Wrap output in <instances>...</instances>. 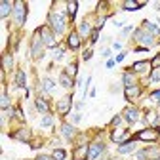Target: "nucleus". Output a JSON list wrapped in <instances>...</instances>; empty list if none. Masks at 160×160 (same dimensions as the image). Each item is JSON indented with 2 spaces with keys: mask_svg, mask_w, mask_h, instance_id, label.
I'll return each mask as SVG.
<instances>
[{
  "mask_svg": "<svg viewBox=\"0 0 160 160\" xmlns=\"http://www.w3.org/2000/svg\"><path fill=\"white\" fill-rule=\"evenodd\" d=\"M97 36H99V27L92 32V44H95V42H97Z\"/></svg>",
  "mask_w": 160,
  "mask_h": 160,
  "instance_id": "34",
  "label": "nucleus"
},
{
  "mask_svg": "<svg viewBox=\"0 0 160 160\" xmlns=\"http://www.w3.org/2000/svg\"><path fill=\"white\" fill-rule=\"evenodd\" d=\"M107 67H109V69H112V67H114V61H112V59H109V61H107Z\"/></svg>",
  "mask_w": 160,
  "mask_h": 160,
  "instance_id": "42",
  "label": "nucleus"
},
{
  "mask_svg": "<svg viewBox=\"0 0 160 160\" xmlns=\"http://www.w3.org/2000/svg\"><path fill=\"white\" fill-rule=\"evenodd\" d=\"M86 156H88V147H86V145L76 147L74 152H72V158H74V160H86Z\"/></svg>",
  "mask_w": 160,
  "mask_h": 160,
  "instance_id": "11",
  "label": "nucleus"
},
{
  "mask_svg": "<svg viewBox=\"0 0 160 160\" xmlns=\"http://www.w3.org/2000/svg\"><path fill=\"white\" fill-rule=\"evenodd\" d=\"M13 13H15V23L17 25H23L25 23V4L23 2H13Z\"/></svg>",
  "mask_w": 160,
  "mask_h": 160,
  "instance_id": "3",
  "label": "nucleus"
},
{
  "mask_svg": "<svg viewBox=\"0 0 160 160\" xmlns=\"http://www.w3.org/2000/svg\"><path fill=\"white\" fill-rule=\"evenodd\" d=\"M126 135H128V132H126V130H114L111 137H112V141H122Z\"/></svg>",
  "mask_w": 160,
  "mask_h": 160,
  "instance_id": "22",
  "label": "nucleus"
},
{
  "mask_svg": "<svg viewBox=\"0 0 160 160\" xmlns=\"http://www.w3.org/2000/svg\"><path fill=\"white\" fill-rule=\"evenodd\" d=\"M76 8H78V2H76V0H71V2L67 4V13H69L71 19H74V15H76Z\"/></svg>",
  "mask_w": 160,
  "mask_h": 160,
  "instance_id": "17",
  "label": "nucleus"
},
{
  "mask_svg": "<svg viewBox=\"0 0 160 160\" xmlns=\"http://www.w3.org/2000/svg\"><path fill=\"white\" fill-rule=\"evenodd\" d=\"M103 149H105V145L103 143H99V141H95V143H92L90 147H88V158H97L99 154L103 152Z\"/></svg>",
  "mask_w": 160,
  "mask_h": 160,
  "instance_id": "5",
  "label": "nucleus"
},
{
  "mask_svg": "<svg viewBox=\"0 0 160 160\" xmlns=\"http://www.w3.org/2000/svg\"><path fill=\"white\" fill-rule=\"evenodd\" d=\"M34 105H36V109H38V111H42V112H48V111H50V105L46 103V99H42V97H38Z\"/></svg>",
  "mask_w": 160,
  "mask_h": 160,
  "instance_id": "18",
  "label": "nucleus"
},
{
  "mask_svg": "<svg viewBox=\"0 0 160 160\" xmlns=\"http://www.w3.org/2000/svg\"><path fill=\"white\" fill-rule=\"evenodd\" d=\"M90 31H92V27H90V23L86 21V19H84V21H82V25H80V34H90Z\"/></svg>",
  "mask_w": 160,
  "mask_h": 160,
  "instance_id": "26",
  "label": "nucleus"
},
{
  "mask_svg": "<svg viewBox=\"0 0 160 160\" xmlns=\"http://www.w3.org/2000/svg\"><path fill=\"white\" fill-rule=\"evenodd\" d=\"M124 86H126V88H132V86H133V82H132V74H130V72L124 74Z\"/></svg>",
  "mask_w": 160,
  "mask_h": 160,
  "instance_id": "31",
  "label": "nucleus"
},
{
  "mask_svg": "<svg viewBox=\"0 0 160 160\" xmlns=\"http://www.w3.org/2000/svg\"><path fill=\"white\" fill-rule=\"evenodd\" d=\"M42 36H40V29L34 32V36H32V40H31V55L34 57V59H38V57H42Z\"/></svg>",
  "mask_w": 160,
  "mask_h": 160,
  "instance_id": "1",
  "label": "nucleus"
},
{
  "mask_svg": "<svg viewBox=\"0 0 160 160\" xmlns=\"http://www.w3.org/2000/svg\"><path fill=\"white\" fill-rule=\"evenodd\" d=\"M36 160H55V158H53V156H48V154H38Z\"/></svg>",
  "mask_w": 160,
  "mask_h": 160,
  "instance_id": "35",
  "label": "nucleus"
},
{
  "mask_svg": "<svg viewBox=\"0 0 160 160\" xmlns=\"http://www.w3.org/2000/svg\"><path fill=\"white\" fill-rule=\"evenodd\" d=\"M139 90L137 86H132V88H126V99H132V97H137L139 95Z\"/></svg>",
  "mask_w": 160,
  "mask_h": 160,
  "instance_id": "24",
  "label": "nucleus"
},
{
  "mask_svg": "<svg viewBox=\"0 0 160 160\" xmlns=\"http://www.w3.org/2000/svg\"><path fill=\"white\" fill-rule=\"evenodd\" d=\"M71 107H72V99L71 97H63L61 101L57 103V111H59V114H61V116H65L71 111Z\"/></svg>",
  "mask_w": 160,
  "mask_h": 160,
  "instance_id": "6",
  "label": "nucleus"
},
{
  "mask_svg": "<svg viewBox=\"0 0 160 160\" xmlns=\"http://www.w3.org/2000/svg\"><path fill=\"white\" fill-rule=\"evenodd\" d=\"M135 38H137L141 44H145V48L152 46V36H151V34H143V31H135Z\"/></svg>",
  "mask_w": 160,
  "mask_h": 160,
  "instance_id": "10",
  "label": "nucleus"
},
{
  "mask_svg": "<svg viewBox=\"0 0 160 160\" xmlns=\"http://www.w3.org/2000/svg\"><path fill=\"white\" fill-rule=\"evenodd\" d=\"M118 124H120V116H114L112 118V126H118Z\"/></svg>",
  "mask_w": 160,
  "mask_h": 160,
  "instance_id": "40",
  "label": "nucleus"
},
{
  "mask_svg": "<svg viewBox=\"0 0 160 160\" xmlns=\"http://www.w3.org/2000/svg\"><path fill=\"white\" fill-rule=\"evenodd\" d=\"M133 71H137V72H145V71H149L151 69V63L149 61H137V63H133V67H132Z\"/></svg>",
  "mask_w": 160,
  "mask_h": 160,
  "instance_id": "16",
  "label": "nucleus"
},
{
  "mask_svg": "<svg viewBox=\"0 0 160 160\" xmlns=\"http://www.w3.org/2000/svg\"><path fill=\"white\" fill-rule=\"evenodd\" d=\"M76 69H78V65H76V63H71V65L67 67V71H65V72L72 78V76H76Z\"/></svg>",
  "mask_w": 160,
  "mask_h": 160,
  "instance_id": "28",
  "label": "nucleus"
},
{
  "mask_svg": "<svg viewBox=\"0 0 160 160\" xmlns=\"http://www.w3.org/2000/svg\"><path fill=\"white\" fill-rule=\"evenodd\" d=\"M12 69V55H4V71Z\"/></svg>",
  "mask_w": 160,
  "mask_h": 160,
  "instance_id": "30",
  "label": "nucleus"
},
{
  "mask_svg": "<svg viewBox=\"0 0 160 160\" xmlns=\"http://www.w3.org/2000/svg\"><path fill=\"white\" fill-rule=\"evenodd\" d=\"M42 88H44L46 92H53V88H55V84L52 82V80H50V78H44V80H42Z\"/></svg>",
  "mask_w": 160,
  "mask_h": 160,
  "instance_id": "25",
  "label": "nucleus"
},
{
  "mask_svg": "<svg viewBox=\"0 0 160 160\" xmlns=\"http://www.w3.org/2000/svg\"><path fill=\"white\" fill-rule=\"evenodd\" d=\"M122 6H124V10H139V8H143L145 4L143 2H133V0H128V2H124Z\"/></svg>",
  "mask_w": 160,
  "mask_h": 160,
  "instance_id": "19",
  "label": "nucleus"
},
{
  "mask_svg": "<svg viewBox=\"0 0 160 160\" xmlns=\"http://www.w3.org/2000/svg\"><path fill=\"white\" fill-rule=\"evenodd\" d=\"M152 99H160V90H158V92H154V93H152Z\"/></svg>",
  "mask_w": 160,
  "mask_h": 160,
  "instance_id": "44",
  "label": "nucleus"
},
{
  "mask_svg": "<svg viewBox=\"0 0 160 160\" xmlns=\"http://www.w3.org/2000/svg\"><path fill=\"white\" fill-rule=\"evenodd\" d=\"M158 132H160V128L158 130H143V132H139L135 135V139H141V141H156Z\"/></svg>",
  "mask_w": 160,
  "mask_h": 160,
  "instance_id": "4",
  "label": "nucleus"
},
{
  "mask_svg": "<svg viewBox=\"0 0 160 160\" xmlns=\"http://www.w3.org/2000/svg\"><path fill=\"white\" fill-rule=\"evenodd\" d=\"M15 116H17V118H23V112H21V111L17 109V111H15Z\"/></svg>",
  "mask_w": 160,
  "mask_h": 160,
  "instance_id": "45",
  "label": "nucleus"
},
{
  "mask_svg": "<svg viewBox=\"0 0 160 160\" xmlns=\"http://www.w3.org/2000/svg\"><path fill=\"white\" fill-rule=\"evenodd\" d=\"M50 25H52V29L59 34V32H63V29H65V17L61 15V13H57V12H52L50 13Z\"/></svg>",
  "mask_w": 160,
  "mask_h": 160,
  "instance_id": "2",
  "label": "nucleus"
},
{
  "mask_svg": "<svg viewBox=\"0 0 160 160\" xmlns=\"http://www.w3.org/2000/svg\"><path fill=\"white\" fill-rule=\"evenodd\" d=\"M103 57H111V50H103Z\"/></svg>",
  "mask_w": 160,
  "mask_h": 160,
  "instance_id": "43",
  "label": "nucleus"
},
{
  "mask_svg": "<svg viewBox=\"0 0 160 160\" xmlns=\"http://www.w3.org/2000/svg\"><path fill=\"white\" fill-rule=\"evenodd\" d=\"M80 118H82V114H72V122H80Z\"/></svg>",
  "mask_w": 160,
  "mask_h": 160,
  "instance_id": "36",
  "label": "nucleus"
},
{
  "mask_svg": "<svg viewBox=\"0 0 160 160\" xmlns=\"http://www.w3.org/2000/svg\"><path fill=\"white\" fill-rule=\"evenodd\" d=\"M61 132H63V137H67V139H71V137L74 135V128H72L71 124H67V122L61 126Z\"/></svg>",
  "mask_w": 160,
  "mask_h": 160,
  "instance_id": "20",
  "label": "nucleus"
},
{
  "mask_svg": "<svg viewBox=\"0 0 160 160\" xmlns=\"http://www.w3.org/2000/svg\"><path fill=\"white\" fill-rule=\"evenodd\" d=\"M12 114H13V111H12V109H10V111H8V109H4V116H12Z\"/></svg>",
  "mask_w": 160,
  "mask_h": 160,
  "instance_id": "41",
  "label": "nucleus"
},
{
  "mask_svg": "<svg viewBox=\"0 0 160 160\" xmlns=\"http://www.w3.org/2000/svg\"><path fill=\"white\" fill-rule=\"evenodd\" d=\"M59 84H61L63 88H72V78L67 72H61L59 74Z\"/></svg>",
  "mask_w": 160,
  "mask_h": 160,
  "instance_id": "14",
  "label": "nucleus"
},
{
  "mask_svg": "<svg viewBox=\"0 0 160 160\" xmlns=\"http://www.w3.org/2000/svg\"><path fill=\"white\" fill-rule=\"evenodd\" d=\"M12 8H13V4H12V2H8V0H2V12H0V15L6 17V15L12 12Z\"/></svg>",
  "mask_w": 160,
  "mask_h": 160,
  "instance_id": "23",
  "label": "nucleus"
},
{
  "mask_svg": "<svg viewBox=\"0 0 160 160\" xmlns=\"http://www.w3.org/2000/svg\"><path fill=\"white\" fill-rule=\"evenodd\" d=\"M65 156H67V152H65L63 149H55V151H53V158H55V160H65Z\"/></svg>",
  "mask_w": 160,
  "mask_h": 160,
  "instance_id": "27",
  "label": "nucleus"
},
{
  "mask_svg": "<svg viewBox=\"0 0 160 160\" xmlns=\"http://www.w3.org/2000/svg\"><path fill=\"white\" fill-rule=\"evenodd\" d=\"M61 57H63V50H57L55 52V59H61Z\"/></svg>",
  "mask_w": 160,
  "mask_h": 160,
  "instance_id": "39",
  "label": "nucleus"
},
{
  "mask_svg": "<svg viewBox=\"0 0 160 160\" xmlns=\"http://www.w3.org/2000/svg\"><path fill=\"white\" fill-rule=\"evenodd\" d=\"M40 36H42V42H44L46 46H55V38H53V34H52V31H50L48 27H42V29H40Z\"/></svg>",
  "mask_w": 160,
  "mask_h": 160,
  "instance_id": "7",
  "label": "nucleus"
},
{
  "mask_svg": "<svg viewBox=\"0 0 160 160\" xmlns=\"http://www.w3.org/2000/svg\"><path fill=\"white\" fill-rule=\"evenodd\" d=\"M145 27L149 29V32H151V34H158V32H160V29H158L156 25H152V23H147V21H145Z\"/></svg>",
  "mask_w": 160,
  "mask_h": 160,
  "instance_id": "29",
  "label": "nucleus"
},
{
  "mask_svg": "<svg viewBox=\"0 0 160 160\" xmlns=\"http://www.w3.org/2000/svg\"><path fill=\"white\" fill-rule=\"evenodd\" d=\"M135 151V141L132 139V141H126V143H122L118 147V152L120 154H128V152H133Z\"/></svg>",
  "mask_w": 160,
  "mask_h": 160,
  "instance_id": "13",
  "label": "nucleus"
},
{
  "mask_svg": "<svg viewBox=\"0 0 160 160\" xmlns=\"http://www.w3.org/2000/svg\"><path fill=\"white\" fill-rule=\"evenodd\" d=\"M0 101H2V109H8V103H10V101H8V93H6V92L2 93V99H0Z\"/></svg>",
  "mask_w": 160,
  "mask_h": 160,
  "instance_id": "33",
  "label": "nucleus"
},
{
  "mask_svg": "<svg viewBox=\"0 0 160 160\" xmlns=\"http://www.w3.org/2000/svg\"><path fill=\"white\" fill-rule=\"evenodd\" d=\"M12 137L17 139V141H29V139H31V132L29 130H17V132L12 133Z\"/></svg>",
  "mask_w": 160,
  "mask_h": 160,
  "instance_id": "12",
  "label": "nucleus"
},
{
  "mask_svg": "<svg viewBox=\"0 0 160 160\" xmlns=\"http://www.w3.org/2000/svg\"><path fill=\"white\" fill-rule=\"evenodd\" d=\"M158 63H160V55H156V57H154V59H152V63H151V67H152V65H154V67H156V65H158Z\"/></svg>",
  "mask_w": 160,
  "mask_h": 160,
  "instance_id": "37",
  "label": "nucleus"
},
{
  "mask_svg": "<svg viewBox=\"0 0 160 160\" xmlns=\"http://www.w3.org/2000/svg\"><path fill=\"white\" fill-rule=\"evenodd\" d=\"M67 46H69L71 50H78V48H80V34H78V32L72 31V32L69 34V38H67Z\"/></svg>",
  "mask_w": 160,
  "mask_h": 160,
  "instance_id": "8",
  "label": "nucleus"
},
{
  "mask_svg": "<svg viewBox=\"0 0 160 160\" xmlns=\"http://www.w3.org/2000/svg\"><path fill=\"white\" fill-rule=\"evenodd\" d=\"M147 156H149L151 160H156V158L160 156V151L156 149V151H149V152H147V151H143V152H139V158H147Z\"/></svg>",
  "mask_w": 160,
  "mask_h": 160,
  "instance_id": "21",
  "label": "nucleus"
},
{
  "mask_svg": "<svg viewBox=\"0 0 160 160\" xmlns=\"http://www.w3.org/2000/svg\"><path fill=\"white\" fill-rule=\"evenodd\" d=\"M52 124H53V118H52V116H44L42 122H40V126H44V128H46V126H52Z\"/></svg>",
  "mask_w": 160,
  "mask_h": 160,
  "instance_id": "32",
  "label": "nucleus"
},
{
  "mask_svg": "<svg viewBox=\"0 0 160 160\" xmlns=\"http://www.w3.org/2000/svg\"><path fill=\"white\" fill-rule=\"evenodd\" d=\"M25 82H27L25 71H17V74H15V86L17 88H25Z\"/></svg>",
  "mask_w": 160,
  "mask_h": 160,
  "instance_id": "15",
  "label": "nucleus"
},
{
  "mask_svg": "<svg viewBox=\"0 0 160 160\" xmlns=\"http://www.w3.org/2000/svg\"><path fill=\"white\" fill-rule=\"evenodd\" d=\"M124 116H126V120L130 124H135L137 120H139V112H137V109H133V107H128L126 111H124Z\"/></svg>",
  "mask_w": 160,
  "mask_h": 160,
  "instance_id": "9",
  "label": "nucleus"
},
{
  "mask_svg": "<svg viewBox=\"0 0 160 160\" xmlns=\"http://www.w3.org/2000/svg\"><path fill=\"white\" fill-rule=\"evenodd\" d=\"M82 57H84V59H86V61H88V59L92 57V50H88V52H84V55H82Z\"/></svg>",
  "mask_w": 160,
  "mask_h": 160,
  "instance_id": "38",
  "label": "nucleus"
}]
</instances>
